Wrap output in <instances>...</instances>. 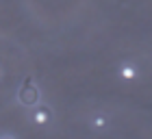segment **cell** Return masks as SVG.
<instances>
[{
	"label": "cell",
	"mask_w": 152,
	"mask_h": 139,
	"mask_svg": "<svg viewBox=\"0 0 152 139\" xmlns=\"http://www.w3.org/2000/svg\"><path fill=\"white\" fill-rule=\"evenodd\" d=\"M18 102L24 104V107L35 109L39 104V89H37V85H33L31 80H26L24 85L20 87V91H18Z\"/></svg>",
	"instance_id": "obj_1"
},
{
	"label": "cell",
	"mask_w": 152,
	"mask_h": 139,
	"mask_svg": "<svg viewBox=\"0 0 152 139\" xmlns=\"http://www.w3.org/2000/svg\"><path fill=\"white\" fill-rule=\"evenodd\" d=\"M31 120L35 122L37 126H46V124L52 120V109L46 107V104H37V107L33 109V113H31Z\"/></svg>",
	"instance_id": "obj_2"
},
{
	"label": "cell",
	"mask_w": 152,
	"mask_h": 139,
	"mask_svg": "<svg viewBox=\"0 0 152 139\" xmlns=\"http://www.w3.org/2000/svg\"><path fill=\"white\" fill-rule=\"evenodd\" d=\"M117 76H120L122 80H135L137 76H139V65L126 61V63H122L120 67H117Z\"/></svg>",
	"instance_id": "obj_3"
},
{
	"label": "cell",
	"mask_w": 152,
	"mask_h": 139,
	"mask_svg": "<svg viewBox=\"0 0 152 139\" xmlns=\"http://www.w3.org/2000/svg\"><path fill=\"white\" fill-rule=\"evenodd\" d=\"M107 124H109L107 115H94L91 117V126L94 128H107Z\"/></svg>",
	"instance_id": "obj_4"
},
{
	"label": "cell",
	"mask_w": 152,
	"mask_h": 139,
	"mask_svg": "<svg viewBox=\"0 0 152 139\" xmlns=\"http://www.w3.org/2000/svg\"><path fill=\"white\" fill-rule=\"evenodd\" d=\"M2 139H13V137H11V135H4V137H2Z\"/></svg>",
	"instance_id": "obj_5"
}]
</instances>
